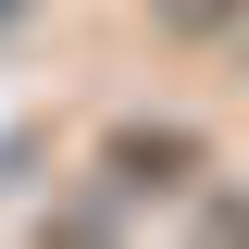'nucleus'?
Masks as SVG:
<instances>
[{
    "label": "nucleus",
    "mask_w": 249,
    "mask_h": 249,
    "mask_svg": "<svg viewBox=\"0 0 249 249\" xmlns=\"http://www.w3.org/2000/svg\"><path fill=\"white\" fill-rule=\"evenodd\" d=\"M212 25H249V0H162V37H212Z\"/></svg>",
    "instance_id": "1"
},
{
    "label": "nucleus",
    "mask_w": 249,
    "mask_h": 249,
    "mask_svg": "<svg viewBox=\"0 0 249 249\" xmlns=\"http://www.w3.org/2000/svg\"><path fill=\"white\" fill-rule=\"evenodd\" d=\"M0 13H13V0H0Z\"/></svg>",
    "instance_id": "2"
}]
</instances>
